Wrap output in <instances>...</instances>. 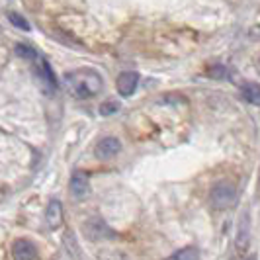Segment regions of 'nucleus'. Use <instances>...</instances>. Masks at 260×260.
<instances>
[{
	"label": "nucleus",
	"instance_id": "1",
	"mask_svg": "<svg viewBox=\"0 0 260 260\" xmlns=\"http://www.w3.org/2000/svg\"><path fill=\"white\" fill-rule=\"evenodd\" d=\"M65 88L67 92L77 100H88L98 96L104 88V80L98 71L90 67H80L75 71L65 73Z\"/></svg>",
	"mask_w": 260,
	"mask_h": 260
},
{
	"label": "nucleus",
	"instance_id": "2",
	"mask_svg": "<svg viewBox=\"0 0 260 260\" xmlns=\"http://www.w3.org/2000/svg\"><path fill=\"white\" fill-rule=\"evenodd\" d=\"M209 200H211V206H213L215 209H227L235 202L233 182H229V180H221V182H217L213 188H211Z\"/></svg>",
	"mask_w": 260,
	"mask_h": 260
},
{
	"label": "nucleus",
	"instance_id": "3",
	"mask_svg": "<svg viewBox=\"0 0 260 260\" xmlns=\"http://www.w3.org/2000/svg\"><path fill=\"white\" fill-rule=\"evenodd\" d=\"M36 75H38L39 82H41V88L45 90V94L51 96L53 92L57 90V86H59V80H57V75H55V71L51 69L47 59H38Z\"/></svg>",
	"mask_w": 260,
	"mask_h": 260
},
{
	"label": "nucleus",
	"instance_id": "4",
	"mask_svg": "<svg viewBox=\"0 0 260 260\" xmlns=\"http://www.w3.org/2000/svg\"><path fill=\"white\" fill-rule=\"evenodd\" d=\"M14 260H39L38 247L29 239H16L12 243Z\"/></svg>",
	"mask_w": 260,
	"mask_h": 260
},
{
	"label": "nucleus",
	"instance_id": "5",
	"mask_svg": "<svg viewBox=\"0 0 260 260\" xmlns=\"http://www.w3.org/2000/svg\"><path fill=\"white\" fill-rule=\"evenodd\" d=\"M121 151V143L116 137H104L100 139L96 147H94V155L98 156L100 160H108V158H114L116 155H119Z\"/></svg>",
	"mask_w": 260,
	"mask_h": 260
},
{
	"label": "nucleus",
	"instance_id": "6",
	"mask_svg": "<svg viewBox=\"0 0 260 260\" xmlns=\"http://www.w3.org/2000/svg\"><path fill=\"white\" fill-rule=\"evenodd\" d=\"M137 84H139V75H137L135 71H125V73H121L116 80L117 92H119L121 98H129V96H133V92H135V88H137Z\"/></svg>",
	"mask_w": 260,
	"mask_h": 260
},
{
	"label": "nucleus",
	"instance_id": "7",
	"mask_svg": "<svg viewBox=\"0 0 260 260\" xmlns=\"http://www.w3.org/2000/svg\"><path fill=\"white\" fill-rule=\"evenodd\" d=\"M88 190H90V180H88L86 172L77 170L71 176V194L75 196V198H78V200H82V198H86Z\"/></svg>",
	"mask_w": 260,
	"mask_h": 260
},
{
	"label": "nucleus",
	"instance_id": "8",
	"mask_svg": "<svg viewBox=\"0 0 260 260\" xmlns=\"http://www.w3.org/2000/svg\"><path fill=\"white\" fill-rule=\"evenodd\" d=\"M45 223L49 229H59L63 223V204L59 200H51L45 209Z\"/></svg>",
	"mask_w": 260,
	"mask_h": 260
},
{
	"label": "nucleus",
	"instance_id": "9",
	"mask_svg": "<svg viewBox=\"0 0 260 260\" xmlns=\"http://www.w3.org/2000/svg\"><path fill=\"white\" fill-rule=\"evenodd\" d=\"M248 245V213L245 211L241 215V223H239V235H237V248L239 252H243Z\"/></svg>",
	"mask_w": 260,
	"mask_h": 260
},
{
	"label": "nucleus",
	"instance_id": "10",
	"mask_svg": "<svg viewBox=\"0 0 260 260\" xmlns=\"http://www.w3.org/2000/svg\"><path fill=\"white\" fill-rule=\"evenodd\" d=\"M200 248L196 247H184L180 250H176L174 254H170L167 260H200Z\"/></svg>",
	"mask_w": 260,
	"mask_h": 260
},
{
	"label": "nucleus",
	"instance_id": "11",
	"mask_svg": "<svg viewBox=\"0 0 260 260\" xmlns=\"http://www.w3.org/2000/svg\"><path fill=\"white\" fill-rule=\"evenodd\" d=\"M243 98L250 102V104L258 106L260 104V84H254V82H248L243 86Z\"/></svg>",
	"mask_w": 260,
	"mask_h": 260
},
{
	"label": "nucleus",
	"instance_id": "12",
	"mask_svg": "<svg viewBox=\"0 0 260 260\" xmlns=\"http://www.w3.org/2000/svg\"><path fill=\"white\" fill-rule=\"evenodd\" d=\"M14 51H16L18 57H22V59H26V61H38V51H36V47H34V45L18 43Z\"/></svg>",
	"mask_w": 260,
	"mask_h": 260
},
{
	"label": "nucleus",
	"instance_id": "13",
	"mask_svg": "<svg viewBox=\"0 0 260 260\" xmlns=\"http://www.w3.org/2000/svg\"><path fill=\"white\" fill-rule=\"evenodd\" d=\"M8 20H10V24L14 27H18V29H22V31H29L31 26H29V22H27L26 18L22 16V14L18 12H8Z\"/></svg>",
	"mask_w": 260,
	"mask_h": 260
},
{
	"label": "nucleus",
	"instance_id": "14",
	"mask_svg": "<svg viewBox=\"0 0 260 260\" xmlns=\"http://www.w3.org/2000/svg\"><path fill=\"white\" fill-rule=\"evenodd\" d=\"M117 110H119L117 102H104V104L100 106V114L102 116H112V114H116Z\"/></svg>",
	"mask_w": 260,
	"mask_h": 260
},
{
	"label": "nucleus",
	"instance_id": "15",
	"mask_svg": "<svg viewBox=\"0 0 260 260\" xmlns=\"http://www.w3.org/2000/svg\"><path fill=\"white\" fill-rule=\"evenodd\" d=\"M248 260H254V258H248Z\"/></svg>",
	"mask_w": 260,
	"mask_h": 260
}]
</instances>
